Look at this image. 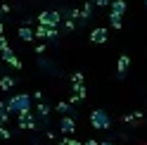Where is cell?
<instances>
[{
    "mask_svg": "<svg viewBox=\"0 0 147 145\" xmlns=\"http://www.w3.org/2000/svg\"><path fill=\"white\" fill-rule=\"evenodd\" d=\"M107 38H109V36H107V29H105V26H97V29L90 31V41H93V43H100V45H102V43H107Z\"/></svg>",
    "mask_w": 147,
    "mask_h": 145,
    "instance_id": "ba28073f",
    "label": "cell"
},
{
    "mask_svg": "<svg viewBox=\"0 0 147 145\" xmlns=\"http://www.w3.org/2000/svg\"><path fill=\"white\" fill-rule=\"evenodd\" d=\"M19 38L26 41V43L33 41V38H36V36H33V29H29V26H22V29H19Z\"/></svg>",
    "mask_w": 147,
    "mask_h": 145,
    "instance_id": "7c38bea8",
    "label": "cell"
},
{
    "mask_svg": "<svg viewBox=\"0 0 147 145\" xmlns=\"http://www.w3.org/2000/svg\"><path fill=\"white\" fill-rule=\"evenodd\" d=\"M100 145H114V143H109V140H105V143H100Z\"/></svg>",
    "mask_w": 147,
    "mask_h": 145,
    "instance_id": "484cf974",
    "label": "cell"
},
{
    "mask_svg": "<svg viewBox=\"0 0 147 145\" xmlns=\"http://www.w3.org/2000/svg\"><path fill=\"white\" fill-rule=\"evenodd\" d=\"M19 129H24V131H31V129H36V117L31 114V110L19 114Z\"/></svg>",
    "mask_w": 147,
    "mask_h": 145,
    "instance_id": "8992f818",
    "label": "cell"
},
{
    "mask_svg": "<svg viewBox=\"0 0 147 145\" xmlns=\"http://www.w3.org/2000/svg\"><path fill=\"white\" fill-rule=\"evenodd\" d=\"M55 145H67V143H64V140H62V143H55Z\"/></svg>",
    "mask_w": 147,
    "mask_h": 145,
    "instance_id": "83f0119b",
    "label": "cell"
},
{
    "mask_svg": "<svg viewBox=\"0 0 147 145\" xmlns=\"http://www.w3.org/2000/svg\"><path fill=\"white\" fill-rule=\"evenodd\" d=\"M57 112H62V114H69V110H71V105L69 102H57V107H55Z\"/></svg>",
    "mask_w": 147,
    "mask_h": 145,
    "instance_id": "e0dca14e",
    "label": "cell"
},
{
    "mask_svg": "<svg viewBox=\"0 0 147 145\" xmlns=\"http://www.w3.org/2000/svg\"><path fill=\"white\" fill-rule=\"evenodd\" d=\"M62 22V14L59 12H52V10H45L38 14V24H45V26H59Z\"/></svg>",
    "mask_w": 147,
    "mask_h": 145,
    "instance_id": "277c9868",
    "label": "cell"
},
{
    "mask_svg": "<svg viewBox=\"0 0 147 145\" xmlns=\"http://www.w3.org/2000/svg\"><path fill=\"white\" fill-rule=\"evenodd\" d=\"M40 52H45V43H38V45H36V55H40Z\"/></svg>",
    "mask_w": 147,
    "mask_h": 145,
    "instance_id": "603a6c76",
    "label": "cell"
},
{
    "mask_svg": "<svg viewBox=\"0 0 147 145\" xmlns=\"http://www.w3.org/2000/svg\"><path fill=\"white\" fill-rule=\"evenodd\" d=\"M145 5H147V0H145Z\"/></svg>",
    "mask_w": 147,
    "mask_h": 145,
    "instance_id": "f1b7e54d",
    "label": "cell"
},
{
    "mask_svg": "<svg viewBox=\"0 0 147 145\" xmlns=\"http://www.w3.org/2000/svg\"><path fill=\"white\" fill-rule=\"evenodd\" d=\"M36 38H40V41H57V26H45V24H38V29L33 31Z\"/></svg>",
    "mask_w": 147,
    "mask_h": 145,
    "instance_id": "3957f363",
    "label": "cell"
},
{
    "mask_svg": "<svg viewBox=\"0 0 147 145\" xmlns=\"http://www.w3.org/2000/svg\"><path fill=\"white\" fill-rule=\"evenodd\" d=\"M90 14H93V3H86V5H83V12H81V17H83V19H90Z\"/></svg>",
    "mask_w": 147,
    "mask_h": 145,
    "instance_id": "2e32d148",
    "label": "cell"
},
{
    "mask_svg": "<svg viewBox=\"0 0 147 145\" xmlns=\"http://www.w3.org/2000/svg\"><path fill=\"white\" fill-rule=\"evenodd\" d=\"M0 33H3V19H0Z\"/></svg>",
    "mask_w": 147,
    "mask_h": 145,
    "instance_id": "4316f807",
    "label": "cell"
},
{
    "mask_svg": "<svg viewBox=\"0 0 147 145\" xmlns=\"http://www.w3.org/2000/svg\"><path fill=\"white\" fill-rule=\"evenodd\" d=\"M71 83H74V86L83 83V74H81V71H76V74H71Z\"/></svg>",
    "mask_w": 147,
    "mask_h": 145,
    "instance_id": "ac0fdd59",
    "label": "cell"
},
{
    "mask_svg": "<svg viewBox=\"0 0 147 145\" xmlns=\"http://www.w3.org/2000/svg\"><path fill=\"white\" fill-rule=\"evenodd\" d=\"M5 48H7V38H5L3 33H0V50H5Z\"/></svg>",
    "mask_w": 147,
    "mask_h": 145,
    "instance_id": "7402d4cb",
    "label": "cell"
},
{
    "mask_svg": "<svg viewBox=\"0 0 147 145\" xmlns=\"http://www.w3.org/2000/svg\"><path fill=\"white\" fill-rule=\"evenodd\" d=\"M128 67H131V57H128V55H121V57H119V79H123L126 76V71H128Z\"/></svg>",
    "mask_w": 147,
    "mask_h": 145,
    "instance_id": "9c48e42d",
    "label": "cell"
},
{
    "mask_svg": "<svg viewBox=\"0 0 147 145\" xmlns=\"http://www.w3.org/2000/svg\"><path fill=\"white\" fill-rule=\"evenodd\" d=\"M109 26H112V29H116V31H119V29H121V17L112 12V14H109Z\"/></svg>",
    "mask_w": 147,
    "mask_h": 145,
    "instance_id": "4fadbf2b",
    "label": "cell"
},
{
    "mask_svg": "<svg viewBox=\"0 0 147 145\" xmlns=\"http://www.w3.org/2000/svg\"><path fill=\"white\" fill-rule=\"evenodd\" d=\"M90 124H93V129H97V131H107L109 126H112V119H109V114L105 110H93L90 112Z\"/></svg>",
    "mask_w": 147,
    "mask_h": 145,
    "instance_id": "7a4b0ae2",
    "label": "cell"
},
{
    "mask_svg": "<svg viewBox=\"0 0 147 145\" xmlns=\"http://www.w3.org/2000/svg\"><path fill=\"white\" fill-rule=\"evenodd\" d=\"M10 136H12V133L7 131V129H5V124H3V126H0V140H7Z\"/></svg>",
    "mask_w": 147,
    "mask_h": 145,
    "instance_id": "d6986e66",
    "label": "cell"
},
{
    "mask_svg": "<svg viewBox=\"0 0 147 145\" xmlns=\"http://www.w3.org/2000/svg\"><path fill=\"white\" fill-rule=\"evenodd\" d=\"M81 145H97V140H86V143H81Z\"/></svg>",
    "mask_w": 147,
    "mask_h": 145,
    "instance_id": "d4e9b609",
    "label": "cell"
},
{
    "mask_svg": "<svg viewBox=\"0 0 147 145\" xmlns=\"http://www.w3.org/2000/svg\"><path fill=\"white\" fill-rule=\"evenodd\" d=\"M74 26H76V22H74L71 17H69V19L64 22V29H67V31H74Z\"/></svg>",
    "mask_w": 147,
    "mask_h": 145,
    "instance_id": "ffe728a7",
    "label": "cell"
},
{
    "mask_svg": "<svg viewBox=\"0 0 147 145\" xmlns=\"http://www.w3.org/2000/svg\"><path fill=\"white\" fill-rule=\"evenodd\" d=\"M64 143H67V145H81L78 140H74V138H64Z\"/></svg>",
    "mask_w": 147,
    "mask_h": 145,
    "instance_id": "cb8c5ba5",
    "label": "cell"
},
{
    "mask_svg": "<svg viewBox=\"0 0 147 145\" xmlns=\"http://www.w3.org/2000/svg\"><path fill=\"white\" fill-rule=\"evenodd\" d=\"M14 83H17V81L12 76H0V88H3V90H12Z\"/></svg>",
    "mask_w": 147,
    "mask_h": 145,
    "instance_id": "8fae6325",
    "label": "cell"
},
{
    "mask_svg": "<svg viewBox=\"0 0 147 145\" xmlns=\"http://www.w3.org/2000/svg\"><path fill=\"white\" fill-rule=\"evenodd\" d=\"M7 117H10V112H7V107H5V102H0V126H3V124L7 121Z\"/></svg>",
    "mask_w": 147,
    "mask_h": 145,
    "instance_id": "9a60e30c",
    "label": "cell"
},
{
    "mask_svg": "<svg viewBox=\"0 0 147 145\" xmlns=\"http://www.w3.org/2000/svg\"><path fill=\"white\" fill-rule=\"evenodd\" d=\"M109 7H112V12L119 14V17H123V12H126V3L123 0H109Z\"/></svg>",
    "mask_w": 147,
    "mask_h": 145,
    "instance_id": "30bf717a",
    "label": "cell"
},
{
    "mask_svg": "<svg viewBox=\"0 0 147 145\" xmlns=\"http://www.w3.org/2000/svg\"><path fill=\"white\" fill-rule=\"evenodd\" d=\"M7 112H14V114H22V112H29L31 110V95L29 93H19L14 95L10 102H5Z\"/></svg>",
    "mask_w": 147,
    "mask_h": 145,
    "instance_id": "6da1fadb",
    "label": "cell"
},
{
    "mask_svg": "<svg viewBox=\"0 0 147 145\" xmlns=\"http://www.w3.org/2000/svg\"><path fill=\"white\" fill-rule=\"evenodd\" d=\"M0 57H3V62H7V64H12L14 69H22V62L14 57V52H12V48L7 45L5 50H0Z\"/></svg>",
    "mask_w": 147,
    "mask_h": 145,
    "instance_id": "52a82bcc",
    "label": "cell"
},
{
    "mask_svg": "<svg viewBox=\"0 0 147 145\" xmlns=\"http://www.w3.org/2000/svg\"><path fill=\"white\" fill-rule=\"evenodd\" d=\"M50 112H52V110H50V105H45V102L40 100V102H38V114L45 119V117H50Z\"/></svg>",
    "mask_w": 147,
    "mask_h": 145,
    "instance_id": "5bb4252c",
    "label": "cell"
},
{
    "mask_svg": "<svg viewBox=\"0 0 147 145\" xmlns=\"http://www.w3.org/2000/svg\"><path fill=\"white\" fill-rule=\"evenodd\" d=\"M93 5H97V7H107L109 5V0H90Z\"/></svg>",
    "mask_w": 147,
    "mask_h": 145,
    "instance_id": "44dd1931",
    "label": "cell"
},
{
    "mask_svg": "<svg viewBox=\"0 0 147 145\" xmlns=\"http://www.w3.org/2000/svg\"><path fill=\"white\" fill-rule=\"evenodd\" d=\"M59 131H62L64 136H71L74 131H76V121H74L71 114H64L62 119H59Z\"/></svg>",
    "mask_w": 147,
    "mask_h": 145,
    "instance_id": "5b68a950",
    "label": "cell"
}]
</instances>
